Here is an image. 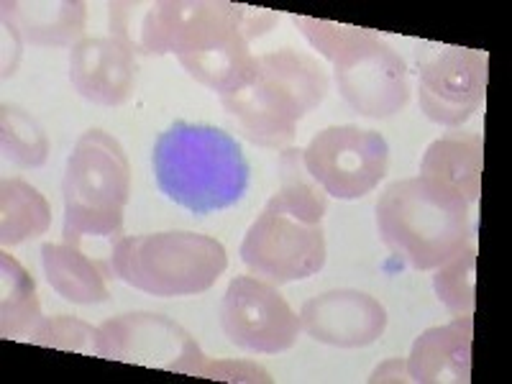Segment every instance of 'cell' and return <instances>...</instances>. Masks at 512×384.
Wrapping results in <instances>:
<instances>
[{"instance_id": "2", "label": "cell", "mask_w": 512, "mask_h": 384, "mask_svg": "<svg viewBox=\"0 0 512 384\" xmlns=\"http://www.w3.org/2000/svg\"><path fill=\"white\" fill-rule=\"evenodd\" d=\"M152 162L159 190L195 216L231 208L249 187L239 141L216 126L175 121L154 141Z\"/></svg>"}, {"instance_id": "12", "label": "cell", "mask_w": 512, "mask_h": 384, "mask_svg": "<svg viewBox=\"0 0 512 384\" xmlns=\"http://www.w3.org/2000/svg\"><path fill=\"white\" fill-rule=\"evenodd\" d=\"M484 88L487 59L474 49L448 47L420 64V108L441 126H461L479 108Z\"/></svg>"}, {"instance_id": "25", "label": "cell", "mask_w": 512, "mask_h": 384, "mask_svg": "<svg viewBox=\"0 0 512 384\" xmlns=\"http://www.w3.org/2000/svg\"><path fill=\"white\" fill-rule=\"evenodd\" d=\"M372 382H410L405 361L395 359V361H387V364H382V367L372 374Z\"/></svg>"}, {"instance_id": "7", "label": "cell", "mask_w": 512, "mask_h": 384, "mask_svg": "<svg viewBox=\"0 0 512 384\" xmlns=\"http://www.w3.org/2000/svg\"><path fill=\"white\" fill-rule=\"evenodd\" d=\"M226 267L221 241L192 231L118 236L111 251L113 277L154 297L208 292Z\"/></svg>"}, {"instance_id": "20", "label": "cell", "mask_w": 512, "mask_h": 384, "mask_svg": "<svg viewBox=\"0 0 512 384\" xmlns=\"http://www.w3.org/2000/svg\"><path fill=\"white\" fill-rule=\"evenodd\" d=\"M52 213L36 187L24 180L3 182V205H0V241L3 246H16L26 239L47 233Z\"/></svg>"}, {"instance_id": "19", "label": "cell", "mask_w": 512, "mask_h": 384, "mask_svg": "<svg viewBox=\"0 0 512 384\" xmlns=\"http://www.w3.org/2000/svg\"><path fill=\"white\" fill-rule=\"evenodd\" d=\"M0 285H3V297H0V333L3 338H26L39 328L44 320L36 300V285L31 274L13 259L8 251L0 254Z\"/></svg>"}, {"instance_id": "24", "label": "cell", "mask_w": 512, "mask_h": 384, "mask_svg": "<svg viewBox=\"0 0 512 384\" xmlns=\"http://www.w3.org/2000/svg\"><path fill=\"white\" fill-rule=\"evenodd\" d=\"M200 377L228 379V382H269V374L251 361H205Z\"/></svg>"}, {"instance_id": "17", "label": "cell", "mask_w": 512, "mask_h": 384, "mask_svg": "<svg viewBox=\"0 0 512 384\" xmlns=\"http://www.w3.org/2000/svg\"><path fill=\"white\" fill-rule=\"evenodd\" d=\"M41 264L47 272L49 285L64 300L77 305H95L108 300L105 280L113 272L105 264L95 262L72 244H44L41 246Z\"/></svg>"}, {"instance_id": "22", "label": "cell", "mask_w": 512, "mask_h": 384, "mask_svg": "<svg viewBox=\"0 0 512 384\" xmlns=\"http://www.w3.org/2000/svg\"><path fill=\"white\" fill-rule=\"evenodd\" d=\"M49 141L39 123L16 105H3V157L16 167L34 169L47 162Z\"/></svg>"}, {"instance_id": "4", "label": "cell", "mask_w": 512, "mask_h": 384, "mask_svg": "<svg viewBox=\"0 0 512 384\" xmlns=\"http://www.w3.org/2000/svg\"><path fill=\"white\" fill-rule=\"evenodd\" d=\"M328 93V75L318 62L297 49L256 57V77L221 95L226 116L244 139L267 149H285L295 139V126Z\"/></svg>"}, {"instance_id": "9", "label": "cell", "mask_w": 512, "mask_h": 384, "mask_svg": "<svg viewBox=\"0 0 512 384\" xmlns=\"http://www.w3.org/2000/svg\"><path fill=\"white\" fill-rule=\"evenodd\" d=\"M308 175L338 200L364 198L387 175L390 146L377 131L359 126L323 128L303 149Z\"/></svg>"}, {"instance_id": "6", "label": "cell", "mask_w": 512, "mask_h": 384, "mask_svg": "<svg viewBox=\"0 0 512 384\" xmlns=\"http://www.w3.org/2000/svg\"><path fill=\"white\" fill-rule=\"evenodd\" d=\"M128 192L131 167L123 146L100 128L85 131L67 159L62 180L64 244L121 236Z\"/></svg>"}, {"instance_id": "18", "label": "cell", "mask_w": 512, "mask_h": 384, "mask_svg": "<svg viewBox=\"0 0 512 384\" xmlns=\"http://www.w3.org/2000/svg\"><path fill=\"white\" fill-rule=\"evenodd\" d=\"M3 18L34 47H67L85 29V3H6Z\"/></svg>"}, {"instance_id": "16", "label": "cell", "mask_w": 512, "mask_h": 384, "mask_svg": "<svg viewBox=\"0 0 512 384\" xmlns=\"http://www.w3.org/2000/svg\"><path fill=\"white\" fill-rule=\"evenodd\" d=\"M484 139L469 131H448L433 141L420 162V177L454 190L456 195L474 205L482 192Z\"/></svg>"}, {"instance_id": "14", "label": "cell", "mask_w": 512, "mask_h": 384, "mask_svg": "<svg viewBox=\"0 0 512 384\" xmlns=\"http://www.w3.org/2000/svg\"><path fill=\"white\" fill-rule=\"evenodd\" d=\"M70 80L82 98L98 105L126 103L136 85L134 49L121 39H82L70 57Z\"/></svg>"}, {"instance_id": "10", "label": "cell", "mask_w": 512, "mask_h": 384, "mask_svg": "<svg viewBox=\"0 0 512 384\" xmlns=\"http://www.w3.org/2000/svg\"><path fill=\"white\" fill-rule=\"evenodd\" d=\"M95 356L164 372L200 377L208 356L175 320L157 313H126L98 326Z\"/></svg>"}, {"instance_id": "11", "label": "cell", "mask_w": 512, "mask_h": 384, "mask_svg": "<svg viewBox=\"0 0 512 384\" xmlns=\"http://www.w3.org/2000/svg\"><path fill=\"white\" fill-rule=\"evenodd\" d=\"M221 328L246 354H282L303 331L300 315L259 277H233L221 303Z\"/></svg>"}, {"instance_id": "21", "label": "cell", "mask_w": 512, "mask_h": 384, "mask_svg": "<svg viewBox=\"0 0 512 384\" xmlns=\"http://www.w3.org/2000/svg\"><path fill=\"white\" fill-rule=\"evenodd\" d=\"M438 274L433 277V287H436V295L443 305L448 308V313L454 318H466V315H474V292H477V249H474V241L464 246L459 254H454L451 259L436 267Z\"/></svg>"}, {"instance_id": "5", "label": "cell", "mask_w": 512, "mask_h": 384, "mask_svg": "<svg viewBox=\"0 0 512 384\" xmlns=\"http://www.w3.org/2000/svg\"><path fill=\"white\" fill-rule=\"evenodd\" d=\"M292 21L333 64L341 98L359 116L390 118L408 105V67L374 31L308 16H295Z\"/></svg>"}, {"instance_id": "15", "label": "cell", "mask_w": 512, "mask_h": 384, "mask_svg": "<svg viewBox=\"0 0 512 384\" xmlns=\"http://www.w3.org/2000/svg\"><path fill=\"white\" fill-rule=\"evenodd\" d=\"M472 333V315L454 318L446 326L428 328L415 341L413 351H410V359L405 361L410 382H469V369H472Z\"/></svg>"}, {"instance_id": "1", "label": "cell", "mask_w": 512, "mask_h": 384, "mask_svg": "<svg viewBox=\"0 0 512 384\" xmlns=\"http://www.w3.org/2000/svg\"><path fill=\"white\" fill-rule=\"evenodd\" d=\"M277 16L262 8L177 0L152 3L141 11L134 3L111 6L116 39L146 54H175L200 85L226 95L256 77L249 41L267 34Z\"/></svg>"}, {"instance_id": "8", "label": "cell", "mask_w": 512, "mask_h": 384, "mask_svg": "<svg viewBox=\"0 0 512 384\" xmlns=\"http://www.w3.org/2000/svg\"><path fill=\"white\" fill-rule=\"evenodd\" d=\"M241 259L269 285L308 280L326 264V233L320 221L272 195L244 236Z\"/></svg>"}, {"instance_id": "3", "label": "cell", "mask_w": 512, "mask_h": 384, "mask_svg": "<svg viewBox=\"0 0 512 384\" xmlns=\"http://www.w3.org/2000/svg\"><path fill=\"white\" fill-rule=\"evenodd\" d=\"M377 228L384 246L418 272L441 267L474 241L472 205L428 177L392 182L377 203Z\"/></svg>"}, {"instance_id": "13", "label": "cell", "mask_w": 512, "mask_h": 384, "mask_svg": "<svg viewBox=\"0 0 512 384\" xmlns=\"http://www.w3.org/2000/svg\"><path fill=\"white\" fill-rule=\"evenodd\" d=\"M300 326L320 344L359 349L382 336L387 328V310L372 295L336 290L308 300L300 310Z\"/></svg>"}, {"instance_id": "23", "label": "cell", "mask_w": 512, "mask_h": 384, "mask_svg": "<svg viewBox=\"0 0 512 384\" xmlns=\"http://www.w3.org/2000/svg\"><path fill=\"white\" fill-rule=\"evenodd\" d=\"M95 336L98 328L88 326L77 318H44L34 333L29 336L31 344L49 346V349L77 351V354H95Z\"/></svg>"}]
</instances>
